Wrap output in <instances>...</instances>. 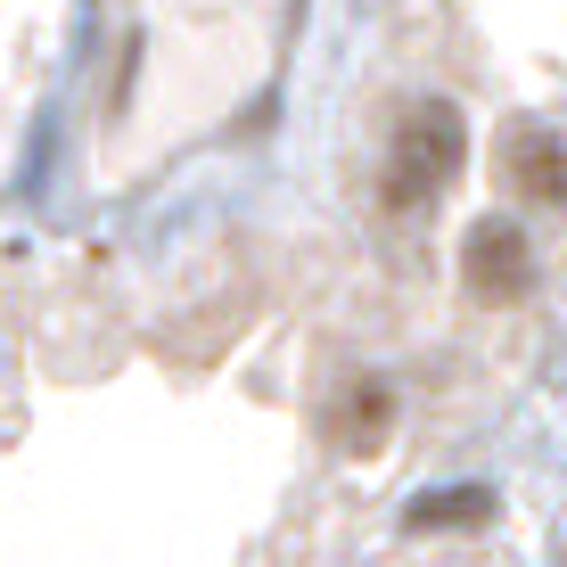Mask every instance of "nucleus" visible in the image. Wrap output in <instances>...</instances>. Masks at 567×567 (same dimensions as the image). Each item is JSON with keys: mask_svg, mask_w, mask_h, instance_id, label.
I'll return each mask as SVG.
<instances>
[{"mask_svg": "<svg viewBox=\"0 0 567 567\" xmlns=\"http://www.w3.org/2000/svg\"><path fill=\"white\" fill-rule=\"evenodd\" d=\"M461 280L477 305H526L535 297V239L511 223V214H485L461 239Z\"/></svg>", "mask_w": 567, "mask_h": 567, "instance_id": "nucleus-2", "label": "nucleus"}, {"mask_svg": "<svg viewBox=\"0 0 567 567\" xmlns=\"http://www.w3.org/2000/svg\"><path fill=\"white\" fill-rule=\"evenodd\" d=\"M511 182H518V198L526 206H567V141L559 132H518L511 141Z\"/></svg>", "mask_w": 567, "mask_h": 567, "instance_id": "nucleus-4", "label": "nucleus"}, {"mask_svg": "<svg viewBox=\"0 0 567 567\" xmlns=\"http://www.w3.org/2000/svg\"><path fill=\"white\" fill-rule=\"evenodd\" d=\"M461 165H468V124H461V107H453V100H420V107L395 124V148H386V182H379L386 214H420L427 198H444V189L461 182Z\"/></svg>", "mask_w": 567, "mask_h": 567, "instance_id": "nucleus-1", "label": "nucleus"}, {"mask_svg": "<svg viewBox=\"0 0 567 567\" xmlns=\"http://www.w3.org/2000/svg\"><path fill=\"white\" fill-rule=\"evenodd\" d=\"M412 535H461V526H494V485H444V494L403 502Z\"/></svg>", "mask_w": 567, "mask_h": 567, "instance_id": "nucleus-5", "label": "nucleus"}, {"mask_svg": "<svg viewBox=\"0 0 567 567\" xmlns=\"http://www.w3.org/2000/svg\"><path fill=\"white\" fill-rule=\"evenodd\" d=\"M386 436H395V386L386 379H354L338 403H329V444H338V453L370 461Z\"/></svg>", "mask_w": 567, "mask_h": 567, "instance_id": "nucleus-3", "label": "nucleus"}]
</instances>
